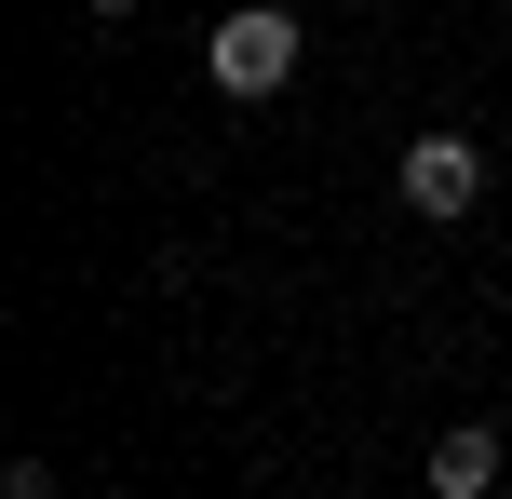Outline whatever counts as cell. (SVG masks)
Listing matches in <instances>:
<instances>
[{
  "instance_id": "cell-4",
  "label": "cell",
  "mask_w": 512,
  "mask_h": 499,
  "mask_svg": "<svg viewBox=\"0 0 512 499\" xmlns=\"http://www.w3.org/2000/svg\"><path fill=\"white\" fill-rule=\"evenodd\" d=\"M0 499H54V473H41V459H14V473H0Z\"/></svg>"
},
{
  "instance_id": "cell-1",
  "label": "cell",
  "mask_w": 512,
  "mask_h": 499,
  "mask_svg": "<svg viewBox=\"0 0 512 499\" xmlns=\"http://www.w3.org/2000/svg\"><path fill=\"white\" fill-rule=\"evenodd\" d=\"M203 68H216V95H283V81H297V14H283V0H243V14H216Z\"/></svg>"
},
{
  "instance_id": "cell-2",
  "label": "cell",
  "mask_w": 512,
  "mask_h": 499,
  "mask_svg": "<svg viewBox=\"0 0 512 499\" xmlns=\"http://www.w3.org/2000/svg\"><path fill=\"white\" fill-rule=\"evenodd\" d=\"M486 203V149H472V135H405V216H472Z\"/></svg>"
},
{
  "instance_id": "cell-3",
  "label": "cell",
  "mask_w": 512,
  "mask_h": 499,
  "mask_svg": "<svg viewBox=\"0 0 512 499\" xmlns=\"http://www.w3.org/2000/svg\"><path fill=\"white\" fill-rule=\"evenodd\" d=\"M486 486H499V432H486V419H459V432L432 446V499H486Z\"/></svg>"
},
{
  "instance_id": "cell-5",
  "label": "cell",
  "mask_w": 512,
  "mask_h": 499,
  "mask_svg": "<svg viewBox=\"0 0 512 499\" xmlns=\"http://www.w3.org/2000/svg\"><path fill=\"white\" fill-rule=\"evenodd\" d=\"M81 14H108V27H122V14H149V0H81Z\"/></svg>"
}]
</instances>
